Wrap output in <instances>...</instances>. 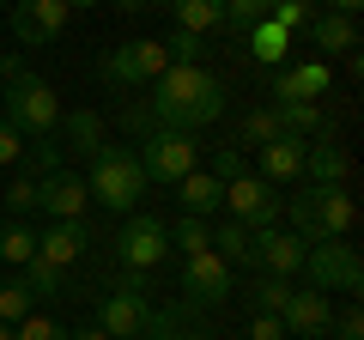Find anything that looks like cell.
Returning a JSON list of instances; mask_svg holds the SVG:
<instances>
[{
	"label": "cell",
	"instance_id": "obj_1",
	"mask_svg": "<svg viewBox=\"0 0 364 340\" xmlns=\"http://www.w3.org/2000/svg\"><path fill=\"white\" fill-rule=\"evenodd\" d=\"M225 116V79L213 67H164L152 79V97H146V134L152 128H182L195 134L207 122Z\"/></svg>",
	"mask_w": 364,
	"mask_h": 340
},
{
	"label": "cell",
	"instance_id": "obj_2",
	"mask_svg": "<svg viewBox=\"0 0 364 340\" xmlns=\"http://www.w3.org/2000/svg\"><path fill=\"white\" fill-rule=\"evenodd\" d=\"M91 201H104L109 213H134V201L146 195V170L134 146H97L91 152Z\"/></svg>",
	"mask_w": 364,
	"mask_h": 340
},
{
	"label": "cell",
	"instance_id": "obj_3",
	"mask_svg": "<svg viewBox=\"0 0 364 340\" xmlns=\"http://www.w3.org/2000/svg\"><path fill=\"white\" fill-rule=\"evenodd\" d=\"M352 219H358V207H352L346 188H304V195H291V231L304 237V243H334V237L352 231Z\"/></svg>",
	"mask_w": 364,
	"mask_h": 340
},
{
	"label": "cell",
	"instance_id": "obj_4",
	"mask_svg": "<svg viewBox=\"0 0 364 340\" xmlns=\"http://www.w3.org/2000/svg\"><path fill=\"white\" fill-rule=\"evenodd\" d=\"M0 92H6V97H0V104H6V122H13L25 140H49V134L61 128V97H55L49 79L18 73V79H6Z\"/></svg>",
	"mask_w": 364,
	"mask_h": 340
},
{
	"label": "cell",
	"instance_id": "obj_5",
	"mask_svg": "<svg viewBox=\"0 0 364 340\" xmlns=\"http://www.w3.org/2000/svg\"><path fill=\"white\" fill-rule=\"evenodd\" d=\"M146 316H152V304H146V280L140 274H122L116 286L104 292V304H97V328H104L109 340H146Z\"/></svg>",
	"mask_w": 364,
	"mask_h": 340
},
{
	"label": "cell",
	"instance_id": "obj_6",
	"mask_svg": "<svg viewBox=\"0 0 364 340\" xmlns=\"http://www.w3.org/2000/svg\"><path fill=\"white\" fill-rule=\"evenodd\" d=\"M164 67H170L164 43H158V37H134V43H116V49L104 55V85L134 92V85H152Z\"/></svg>",
	"mask_w": 364,
	"mask_h": 340
},
{
	"label": "cell",
	"instance_id": "obj_7",
	"mask_svg": "<svg viewBox=\"0 0 364 340\" xmlns=\"http://www.w3.org/2000/svg\"><path fill=\"white\" fill-rule=\"evenodd\" d=\"M140 170H146V183H170L176 188L188 170H195V134H182V128H152L140 140Z\"/></svg>",
	"mask_w": 364,
	"mask_h": 340
},
{
	"label": "cell",
	"instance_id": "obj_8",
	"mask_svg": "<svg viewBox=\"0 0 364 340\" xmlns=\"http://www.w3.org/2000/svg\"><path fill=\"white\" fill-rule=\"evenodd\" d=\"M304 274H310V292H358L364 286V262H358V249H352L346 237H334V243H310Z\"/></svg>",
	"mask_w": 364,
	"mask_h": 340
},
{
	"label": "cell",
	"instance_id": "obj_9",
	"mask_svg": "<svg viewBox=\"0 0 364 340\" xmlns=\"http://www.w3.org/2000/svg\"><path fill=\"white\" fill-rule=\"evenodd\" d=\"M231 292H237V280H231V262H225L219 249H200V255L182 262V304L213 310V304H225Z\"/></svg>",
	"mask_w": 364,
	"mask_h": 340
},
{
	"label": "cell",
	"instance_id": "obj_10",
	"mask_svg": "<svg viewBox=\"0 0 364 340\" xmlns=\"http://www.w3.org/2000/svg\"><path fill=\"white\" fill-rule=\"evenodd\" d=\"M116 249H122V267H128V274H146V267H158L170 255V231L152 213H134V219H122Z\"/></svg>",
	"mask_w": 364,
	"mask_h": 340
},
{
	"label": "cell",
	"instance_id": "obj_11",
	"mask_svg": "<svg viewBox=\"0 0 364 340\" xmlns=\"http://www.w3.org/2000/svg\"><path fill=\"white\" fill-rule=\"evenodd\" d=\"M225 213H231L237 225H249V231L279 225V188L243 170V176H231V183H225Z\"/></svg>",
	"mask_w": 364,
	"mask_h": 340
},
{
	"label": "cell",
	"instance_id": "obj_12",
	"mask_svg": "<svg viewBox=\"0 0 364 340\" xmlns=\"http://www.w3.org/2000/svg\"><path fill=\"white\" fill-rule=\"evenodd\" d=\"M304 255H310V243H304L291 225H286V231H279V225H261V231L249 237V262L267 267L273 280H291V274L304 267Z\"/></svg>",
	"mask_w": 364,
	"mask_h": 340
},
{
	"label": "cell",
	"instance_id": "obj_13",
	"mask_svg": "<svg viewBox=\"0 0 364 340\" xmlns=\"http://www.w3.org/2000/svg\"><path fill=\"white\" fill-rule=\"evenodd\" d=\"M67 0H13V37L25 43V49H43V43H55L67 31Z\"/></svg>",
	"mask_w": 364,
	"mask_h": 340
},
{
	"label": "cell",
	"instance_id": "obj_14",
	"mask_svg": "<svg viewBox=\"0 0 364 340\" xmlns=\"http://www.w3.org/2000/svg\"><path fill=\"white\" fill-rule=\"evenodd\" d=\"M279 322H286V340H328V328H334L328 292H291Z\"/></svg>",
	"mask_w": 364,
	"mask_h": 340
},
{
	"label": "cell",
	"instance_id": "obj_15",
	"mask_svg": "<svg viewBox=\"0 0 364 340\" xmlns=\"http://www.w3.org/2000/svg\"><path fill=\"white\" fill-rule=\"evenodd\" d=\"M85 176H73V170H49V176H37V207L49 213V219H85Z\"/></svg>",
	"mask_w": 364,
	"mask_h": 340
},
{
	"label": "cell",
	"instance_id": "obj_16",
	"mask_svg": "<svg viewBox=\"0 0 364 340\" xmlns=\"http://www.w3.org/2000/svg\"><path fill=\"white\" fill-rule=\"evenodd\" d=\"M273 97L279 104H322L328 97V61H298L273 73Z\"/></svg>",
	"mask_w": 364,
	"mask_h": 340
},
{
	"label": "cell",
	"instance_id": "obj_17",
	"mask_svg": "<svg viewBox=\"0 0 364 340\" xmlns=\"http://www.w3.org/2000/svg\"><path fill=\"white\" fill-rule=\"evenodd\" d=\"M304 146H310V140H298V134H273V140L261 146V170H255V176L273 183V188L298 183V176H304Z\"/></svg>",
	"mask_w": 364,
	"mask_h": 340
},
{
	"label": "cell",
	"instance_id": "obj_18",
	"mask_svg": "<svg viewBox=\"0 0 364 340\" xmlns=\"http://www.w3.org/2000/svg\"><path fill=\"white\" fill-rule=\"evenodd\" d=\"M85 243H91L85 219H55L49 231L37 237V255H43V262H55V267H73L79 255H85Z\"/></svg>",
	"mask_w": 364,
	"mask_h": 340
},
{
	"label": "cell",
	"instance_id": "obj_19",
	"mask_svg": "<svg viewBox=\"0 0 364 340\" xmlns=\"http://www.w3.org/2000/svg\"><path fill=\"white\" fill-rule=\"evenodd\" d=\"M304 176H310L316 188H346V152H340L328 134H316V140L304 146Z\"/></svg>",
	"mask_w": 364,
	"mask_h": 340
},
{
	"label": "cell",
	"instance_id": "obj_20",
	"mask_svg": "<svg viewBox=\"0 0 364 340\" xmlns=\"http://www.w3.org/2000/svg\"><path fill=\"white\" fill-rule=\"evenodd\" d=\"M176 195H182V213H195V219H207V213L225 207V183L213 176V170H188V176L176 183Z\"/></svg>",
	"mask_w": 364,
	"mask_h": 340
},
{
	"label": "cell",
	"instance_id": "obj_21",
	"mask_svg": "<svg viewBox=\"0 0 364 340\" xmlns=\"http://www.w3.org/2000/svg\"><path fill=\"white\" fill-rule=\"evenodd\" d=\"M304 37H310L316 49H328V55L358 49V25H352V18H340V13H322V6H316V18H310V31H304Z\"/></svg>",
	"mask_w": 364,
	"mask_h": 340
},
{
	"label": "cell",
	"instance_id": "obj_22",
	"mask_svg": "<svg viewBox=\"0 0 364 340\" xmlns=\"http://www.w3.org/2000/svg\"><path fill=\"white\" fill-rule=\"evenodd\" d=\"M61 140H67V152H97L104 146V116L97 110H61Z\"/></svg>",
	"mask_w": 364,
	"mask_h": 340
},
{
	"label": "cell",
	"instance_id": "obj_23",
	"mask_svg": "<svg viewBox=\"0 0 364 340\" xmlns=\"http://www.w3.org/2000/svg\"><path fill=\"white\" fill-rule=\"evenodd\" d=\"M164 6L176 13V31H195V37L225 25V0H164Z\"/></svg>",
	"mask_w": 364,
	"mask_h": 340
},
{
	"label": "cell",
	"instance_id": "obj_24",
	"mask_svg": "<svg viewBox=\"0 0 364 340\" xmlns=\"http://www.w3.org/2000/svg\"><path fill=\"white\" fill-rule=\"evenodd\" d=\"M273 116H279V134H298V140L328 134V110H322V104H279Z\"/></svg>",
	"mask_w": 364,
	"mask_h": 340
},
{
	"label": "cell",
	"instance_id": "obj_25",
	"mask_svg": "<svg viewBox=\"0 0 364 340\" xmlns=\"http://www.w3.org/2000/svg\"><path fill=\"white\" fill-rule=\"evenodd\" d=\"M31 310H37V292H31V280H25V274L0 280V322H6V328H18Z\"/></svg>",
	"mask_w": 364,
	"mask_h": 340
},
{
	"label": "cell",
	"instance_id": "obj_26",
	"mask_svg": "<svg viewBox=\"0 0 364 340\" xmlns=\"http://www.w3.org/2000/svg\"><path fill=\"white\" fill-rule=\"evenodd\" d=\"M286 49H291V31H279L273 18H261V25L249 31V55H255L261 67H279V61H286Z\"/></svg>",
	"mask_w": 364,
	"mask_h": 340
},
{
	"label": "cell",
	"instance_id": "obj_27",
	"mask_svg": "<svg viewBox=\"0 0 364 340\" xmlns=\"http://www.w3.org/2000/svg\"><path fill=\"white\" fill-rule=\"evenodd\" d=\"M170 231V249H182V255H200V249H213V225L195 219V213H182L176 225H164Z\"/></svg>",
	"mask_w": 364,
	"mask_h": 340
},
{
	"label": "cell",
	"instance_id": "obj_28",
	"mask_svg": "<svg viewBox=\"0 0 364 340\" xmlns=\"http://www.w3.org/2000/svg\"><path fill=\"white\" fill-rule=\"evenodd\" d=\"M243 298H249V310H261V316H279L286 310V298H291V286L286 280H255V286H243Z\"/></svg>",
	"mask_w": 364,
	"mask_h": 340
},
{
	"label": "cell",
	"instance_id": "obj_29",
	"mask_svg": "<svg viewBox=\"0 0 364 340\" xmlns=\"http://www.w3.org/2000/svg\"><path fill=\"white\" fill-rule=\"evenodd\" d=\"M249 237H255V231H249V225L225 219L219 231H213V249H219V255H225V262H231V267H243V262H249Z\"/></svg>",
	"mask_w": 364,
	"mask_h": 340
},
{
	"label": "cell",
	"instance_id": "obj_30",
	"mask_svg": "<svg viewBox=\"0 0 364 340\" xmlns=\"http://www.w3.org/2000/svg\"><path fill=\"white\" fill-rule=\"evenodd\" d=\"M31 255H37V231H31V225H0V262L25 267Z\"/></svg>",
	"mask_w": 364,
	"mask_h": 340
},
{
	"label": "cell",
	"instance_id": "obj_31",
	"mask_svg": "<svg viewBox=\"0 0 364 340\" xmlns=\"http://www.w3.org/2000/svg\"><path fill=\"white\" fill-rule=\"evenodd\" d=\"M18 274L31 280V292H49V298H67V267H55V262H43V255H31Z\"/></svg>",
	"mask_w": 364,
	"mask_h": 340
},
{
	"label": "cell",
	"instance_id": "obj_32",
	"mask_svg": "<svg viewBox=\"0 0 364 340\" xmlns=\"http://www.w3.org/2000/svg\"><path fill=\"white\" fill-rule=\"evenodd\" d=\"M158 43H164L170 67H195L200 55H207V37H195V31H176V25H170V37H158Z\"/></svg>",
	"mask_w": 364,
	"mask_h": 340
},
{
	"label": "cell",
	"instance_id": "obj_33",
	"mask_svg": "<svg viewBox=\"0 0 364 340\" xmlns=\"http://www.w3.org/2000/svg\"><path fill=\"white\" fill-rule=\"evenodd\" d=\"M273 134H279V116H273V110H249L243 128H237V146H267Z\"/></svg>",
	"mask_w": 364,
	"mask_h": 340
},
{
	"label": "cell",
	"instance_id": "obj_34",
	"mask_svg": "<svg viewBox=\"0 0 364 340\" xmlns=\"http://www.w3.org/2000/svg\"><path fill=\"white\" fill-rule=\"evenodd\" d=\"M273 25L279 31H291V37H298V31H310V18H316V0H279V6H273Z\"/></svg>",
	"mask_w": 364,
	"mask_h": 340
},
{
	"label": "cell",
	"instance_id": "obj_35",
	"mask_svg": "<svg viewBox=\"0 0 364 340\" xmlns=\"http://www.w3.org/2000/svg\"><path fill=\"white\" fill-rule=\"evenodd\" d=\"M261 18H267V6H261V0H225V25L243 31V37L261 25Z\"/></svg>",
	"mask_w": 364,
	"mask_h": 340
},
{
	"label": "cell",
	"instance_id": "obj_36",
	"mask_svg": "<svg viewBox=\"0 0 364 340\" xmlns=\"http://www.w3.org/2000/svg\"><path fill=\"white\" fill-rule=\"evenodd\" d=\"M13 340H67V328L55 322V316H37V310H31L25 322L13 328Z\"/></svg>",
	"mask_w": 364,
	"mask_h": 340
},
{
	"label": "cell",
	"instance_id": "obj_37",
	"mask_svg": "<svg viewBox=\"0 0 364 340\" xmlns=\"http://www.w3.org/2000/svg\"><path fill=\"white\" fill-rule=\"evenodd\" d=\"M6 207H13L18 219H25V213H37V176H31V170H25V176H13V188H6Z\"/></svg>",
	"mask_w": 364,
	"mask_h": 340
},
{
	"label": "cell",
	"instance_id": "obj_38",
	"mask_svg": "<svg viewBox=\"0 0 364 340\" xmlns=\"http://www.w3.org/2000/svg\"><path fill=\"white\" fill-rule=\"evenodd\" d=\"M18 158H25V134L0 116V164H18Z\"/></svg>",
	"mask_w": 364,
	"mask_h": 340
},
{
	"label": "cell",
	"instance_id": "obj_39",
	"mask_svg": "<svg viewBox=\"0 0 364 340\" xmlns=\"http://www.w3.org/2000/svg\"><path fill=\"white\" fill-rule=\"evenodd\" d=\"M334 340H364V310L358 304H346V310L334 316Z\"/></svg>",
	"mask_w": 364,
	"mask_h": 340
},
{
	"label": "cell",
	"instance_id": "obj_40",
	"mask_svg": "<svg viewBox=\"0 0 364 340\" xmlns=\"http://www.w3.org/2000/svg\"><path fill=\"white\" fill-rule=\"evenodd\" d=\"M213 176H219V183L243 176V152H237V146H219V152H213Z\"/></svg>",
	"mask_w": 364,
	"mask_h": 340
},
{
	"label": "cell",
	"instance_id": "obj_41",
	"mask_svg": "<svg viewBox=\"0 0 364 340\" xmlns=\"http://www.w3.org/2000/svg\"><path fill=\"white\" fill-rule=\"evenodd\" d=\"M249 340H286V322H279V316L249 310Z\"/></svg>",
	"mask_w": 364,
	"mask_h": 340
},
{
	"label": "cell",
	"instance_id": "obj_42",
	"mask_svg": "<svg viewBox=\"0 0 364 340\" xmlns=\"http://www.w3.org/2000/svg\"><path fill=\"white\" fill-rule=\"evenodd\" d=\"M358 6H364V0H328L322 13H340V18H352V13H358Z\"/></svg>",
	"mask_w": 364,
	"mask_h": 340
},
{
	"label": "cell",
	"instance_id": "obj_43",
	"mask_svg": "<svg viewBox=\"0 0 364 340\" xmlns=\"http://www.w3.org/2000/svg\"><path fill=\"white\" fill-rule=\"evenodd\" d=\"M116 13H146V6H158V0H109Z\"/></svg>",
	"mask_w": 364,
	"mask_h": 340
},
{
	"label": "cell",
	"instance_id": "obj_44",
	"mask_svg": "<svg viewBox=\"0 0 364 340\" xmlns=\"http://www.w3.org/2000/svg\"><path fill=\"white\" fill-rule=\"evenodd\" d=\"M67 340H109V334H104L97 322H91V328H79V334H67Z\"/></svg>",
	"mask_w": 364,
	"mask_h": 340
},
{
	"label": "cell",
	"instance_id": "obj_45",
	"mask_svg": "<svg viewBox=\"0 0 364 340\" xmlns=\"http://www.w3.org/2000/svg\"><path fill=\"white\" fill-rule=\"evenodd\" d=\"M73 6H97V0H67V13H73Z\"/></svg>",
	"mask_w": 364,
	"mask_h": 340
},
{
	"label": "cell",
	"instance_id": "obj_46",
	"mask_svg": "<svg viewBox=\"0 0 364 340\" xmlns=\"http://www.w3.org/2000/svg\"><path fill=\"white\" fill-rule=\"evenodd\" d=\"M0 340H13V328H6V322H0Z\"/></svg>",
	"mask_w": 364,
	"mask_h": 340
},
{
	"label": "cell",
	"instance_id": "obj_47",
	"mask_svg": "<svg viewBox=\"0 0 364 340\" xmlns=\"http://www.w3.org/2000/svg\"><path fill=\"white\" fill-rule=\"evenodd\" d=\"M261 6H267V13H273V6H279V0H261Z\"/></svg>",
	"mask_w": 364,
	"mask_h": 340
},
{
	"label": "cell",
	"instance_id": "obj_48",
	"mask_svg": "<svg viewBox=\"0 0 364 340\" xmlns=\"http://www.w3.org/2000/svg\"><path fill=\"white\" fill-rule=\"evenodd\" d=\"M0 6H6V0H0Z\"/></svg>",
	"mask_w": 364,
	"mask_h": 340
}]
</instances>
